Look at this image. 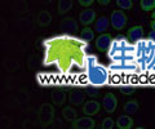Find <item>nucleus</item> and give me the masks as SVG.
Wrapping results in <instances>:
<instances>
[{"label":"nucleus","mask_w":155,"mask_h":129,"mask_svg":"<svg viewBox=\"0 0 155 129\" xmlns=\"http://www.w3.org/2000/svg\"><path fill=\"white\" fill-rule=\"evenodd\" d=\"M43 65L56 67L62 76H78V71L85 73L88 62V43L80 36L58 34L43 41Z\"/></svg>","instance_id":"1"},{"label":"nucleus","mask_w":155,"mask_h":129,"mask_svg":"<svg viewBox=\"0 0 155 129\" xmlns=\"http://www.w3.org/2000/svg\"><path fill=\"white\" fill-rule=\"evenodd\" d=\"M110 65L107 69L111 78L127 79L129 76H136V45L128 40V37L116 36L107 50Z\"/></svg>","instance_id":"2"},{"label":"nucleus","mask_w":155,"mask_h":129,"mask_svg":"<svg viewBox=\"0 0 155 129\" xmlns=\"http://www.w3.org/2000/svg\"><path fill=\"white\" fill-rule=\"evenodd\" d=\"M136 76L155 78V41L147 39L136 43Z\"/></svg>","instance_id":"3"},{"label":"nucleus","mask_w":155,"mask_h":129,"mask_svg":"<svg viewBox=\"0 0 155 129\" xmlns=\"http://www.w3.org/2000/svg\"><path fill=\"white\" fill-rule=\"evenodd\" d=\"M85 78L88 85L97 88L102 87H111V75L107 69V66H104L101 62L97 60L96 56L88 57L87 62V70H85Z\"/></svg>","instance_id":"4"},{"label":"nucleus","mask_w":155,"mask_h":129,"mask_svg":"<svg viewBox=\"0 0 155 129\" xmlns=\"http://www.w3.org/2000/svg\"><path fill=\"white\" fill-rule=\"evenodd\" d=\"M54 114H56L54 106H52L51 103H43L41 106L39 107L38 118H39V123L41 124L43 128H47L53 121Z\"/></svg>","instance_id":"5"},{"label":"nucleus","mask_w":155,"mask_h":129,"mask_svg":"<svg viewBox=\"0 0 155 129\" xmlns=\"http://www.w3.org/2000/svg\"><path fill=\"white\" fill-rule=\"evenodd\" d=\"M127 21H128V17H127V14L124 13V11H122V9L111 12L110 22H111V26H113L114 30H116V31L123 30L124 26L127 25Z\"/></svg>","instance_id":"6"},{"label":"nucleus","mask_w":155,"mask_h":129,"mask_svg":"<svg viewBox=\"0 0 155 129\" xmlns=\"http://www.w3.org/2000/svg\"><path fill=\"white\" fill-rule=\"evenodd\" d=\"M60 28L62 30L64 34H70L75 35L79 31V25L76 23V21L71 17H65L62 18V21L60 22Z\"/></svg>","instance_id":"7"},{"label":"nucleus","mask_w":155,"mask_h":129,"mask_svg":"<svg viewBox=\"0 0 155 129\" xmlns=\"http://www.w3.org/2000/svg\"><path fill=\"white\" fill-rule=\"evenodd\" d=\"M96 127L94 120L91 116H83V118H78L71 123L72 129H93Z\"/></svg>","instance_id":"8"},{"label":"nucleus","mask_w":155,"mask_h":129,"mask_svg":"<svg viewBox=\"0 0 155 129\" xmlns=\"http://www.w3.org/2000/svg\"><path fill=\"white\" fill-rule=\"evenodd\" d=\"M85 97H87L85 92L84 90H80V89H72L69 93V95H67L69 102L72 106H81V105H84Z\"/></svg>","instance_id":"9"},{"label":"nucleus","mask_w":155,"mask_h":129,"mask_svg":"<svg viewBox=\"0 0 155 129\" xmlns=\"http://www.w3.org/2000/svg\"><path fill=\"white\" fill-rule=\"evenodd\" d=\"M102 105H104V110L107 114H113L115 112L116 110V106H118V99H116L115 94L114 93H106L104 95V101H102Z\"/></svg>","instance_id":"10"},{"label":"nucleus","mask_w":155,"mask_h":129,"mask_svg":"<svg viewBox=\"0 0 155 129\" xmlns=\"http://www.w3.org/2000/svg\"><path fill=\"white\" fill-rule=\"evenodd\" d=\"M127 37L128 40L130 43H133V44H136V43H138L140 40L145 39V32H143V27L142 26H133L130 27L128 32H127Z\"/></svg>","instance_id":"11"},{"label":"nucleus","mask_w":155,"mask_h":129,"mask_svg":"<svg viewBox=\"0 0 155 129\" xmlns=\"http://www.w3.org/2000/svg\"><path fill=\"white\" fill-rule=\"evenodd\" d=\"M111 43H113V37H111L109 34H101L96 39V48L100 52H107Z\"/></svg>","instance_id":"12"},{"label":"nucleus","mask_w":155,"mask_h":129,"mask_svg":"<svg viewBox=\"0 0 155 129\" xmlns=\"http://www.w3.org/2000/svg\"><path fill=\"white\" fill-rule=\"evenodd\" d=\"M100 108V102H97L96 99H89V101H85V103L83 105V114L88 116H93L96 114H98Z\"/></svg>","instance_id":"13"},{"label":"nucleus","mask_w":155,"mask_h":129,"mask_svg":"<svg viewBox=\"0 0 155 129\" xmlns=\"http://www.w3.org/2000/svg\"><path fill=\"white\" fill-rule=\"evenodd\" d=\"M94 20H96V12L93 9H89V8L84 9V11L79 14L80 23H83V25L87 27H88V25H91V23H93Z\"/></svg>","instance_id":"14"},{"label":"nucleus","mask_w":155,"mask_h":129,"mask_svg":"<svg viewBox=\"0 0 155 129\" xmlns=\"http://www.w3.org/2000/svg\"><path fill=\"white\" fill-rule=\"evenodd\" d=\"M66 93L65 90H62L60 88L54 89L52 92V102L54 106H64V103L66 102Z\"/></svg>","instance_id":"15"},{"label":"nucleus","mask_w":155,"mask_h":129,"mask_svg":"<svg viewBox=\"0 0 155 129\" xmlns=\"http://www.w3.org/2000/svg\"><path fill=\"white\" fill-rule=\"evenodd\" d=\"M111 25V22L107 17H100V18H97V21L94 23V31L96 32H98V34H104V32L107 31V28L109 26Z\"/></svg>","instance_id":"16"},{"label":"nucleus","mask_w":155,"mask_h":129,"mask_svg":"<svg viewBox=\"0 0 155 129\" xmlns=\"http://www.w3.org/2000/svg\"><path fill=\"white\" fill-rule=\"evenodd\" d=\"M115 124L119 129H130V128H133V119L128 114H125V115L119 116Z\"/></svg>","instance_id":"17"},{"label":"nucleus","mask_w":155,"mask_h":129,"mask_svg":"<svg viewBox=\"0 0 155 129\" xmlns=\"http://www.w3.org/2000/svg\"><path fill=\"white\" fill-rule=\"evenodd\" d=\"M138 108H140V105L136 99H129V101L125 102L124 106H123L124 112L128 114V115H133V114H136L138 111Z\"/></svg>","instance_id":"18"},{"label":"nucleus","mask_w":155,"mask_h":129,"mask_svg":"<svg viewBox=\"0 0 155 129\" xmlns=\"http://www.w3.org/2000/svg\"><path fill=\"white\" fill-rule=\"evenodd\" d=\"M62 116H64V119L66 121H74L75 119H78V114H76V110L72 107V105L71 106H66L62 108Z\"/></svg>","instance_id":"19"},{"label":"nucleus","mask_w":155,"mask_h":129,"mask_svg":"<svg viewBox=\"0 0 155 129\" xmlns=\"http://www.w3.org/2000/svg\"><path fill=\"white\" fill-rule=\"evenodd\" d=\"M51 22H52V16H51L49 12L44 11V12H40L38 14V23H39V26L47 27V26L51 25Z\"/></svg>","instance_id":"20"},{"label":"nucleus","mask_w":155,"mask_h":129,"mask_svg":"<svg viewBox=\"0 0 155 129\" xmlns=\"http://www.w3.org/2000/svg\"><path fill=\"white\" fill-rule=\"evenodd\" d=\"M72 8V2L71 0H60L58 2V14H66L67 12Z\"/></svg>","instance_id":"21"},{"label":"nucleus","mask_w":155,"mask_h":129,"mask_svg":"<svg viewBox=\"0 0 155 129\" xmlns=\"http://www.w3.org/2000/svg\"><path fill=\"white\" fill-rule=\"evenodd\" d=\"M79 36H80L84 41L91 43L92 40L94 39V31L92 30L91 27H84L83 30H81V32H80V35H79Z\"/></svg>","instance_id":"22"},{"label":"nucleus","mask_w":155,"mask_h":129,"mask_svg":"<svg viewBox=\"0 0 155 129\" xmlns=\"http://www.w3.org/2000/svg\"><path fill=\"white\" fill-rule=\"evenodd\" d=\"M140 5H141L142 11L151 12L155 9V0H141V2H140Z\"/></svg>","instance_id":"23"},{"label":"nucleus","mask_w":155,"mask_h":129,"mask_svg":"<svg viewBox=\"0 0 155 129\" xmlns=\"http://www.w3.org/2000/svg\"><path fill=\"white\" fill-rule=\"evenodd\" d=\"M116 5H118L122 11H128L133 7V2L132 0H116Z\"/></svg>","instance_id":"24"},{"label":"nucleus","mask_w":155,"mask_h":129,"mask_svg":"<svg viewBox=\"0 0 155 129\" xmlns=\"http://www.w3.org/2000/svg\"><path fill=\"white\" fill-rule=\"evenodd\" d=\"M84 92H85V94L88 95V97L94 98V97H97V95L100 94V88L92 87V85H87V87L84 88Z\"/></svg>","instance_id":"25"},{"label":"nucleus","mask_w":155,"mask_h":129,"mask_svg":"<svg viewBox=\"0 0 155 129\" xmlns=\"http://www.w3.org/2000/svg\"><path fill=\"white\" fill-rule=\"evenodd\" d=\"M119 90L124 95H130V94H133L136 92V87H133V85H129V84H124L123 87H119Z\"/></svg>","instance_id":"26"},{"label":"nucleus","mask_w":155,"mask_h":129,"mask_svg":"<svg viewBox=\"0 0 155 129\" xmlns=\"http://www.w3.org/2000/svg\"><path fill=\"white\" fill-rule=\"evenodd\" d=\"M101 127L102 129H113L114 128V120L110 116H107L106 119H104L102 123H101Z\"/></svg>","instance_id":"27"},{"label":"nucleus","mask_w":155,"mask_h":129,"mask_svg":"<svg viewBox=\"0 0 155 129\" xmlns=\"http://www.w3.org/2000/svg\"><path fill=\"white\" fill-rule=\"evenodd\" d=\"M79 4L81 7H85L88 9V7H91L92 4H93V0H79Z\"/></svg>","instance_id":"28"},{"label":"nucleus","mask_w":155,"mask_h":129,"mask_svg":"<svg viewBox=\"0 0 155 129\" xmlns=\"http://www.w3.org/2000/svg\"><path fill=\"white\" fill-rule=\"evenodd\" d=\"M147 39H150V40H153V41H155V31H150L149 32V35H147Z\"/></svg>","instance_id":"29"},{"label":"nucleus","mask_w":155,"mask_h":129,"mask_svg":"<svg viewBox=\"0 0 155 129\" xmlns=\"http://www.w3.org/2000/svg\"><path fill=\"white\" fill-rule=\"evenodd\" d=\"M98 3L101 4V5H109L110 0H98Z\"/></svg>","instance_id":"30"},{"label":"nucleus","mask_w":155,"mask_h":129,"mask_svg":"<svg viewBox=\"0 0 155 129\" xmlns=\"http://www.w3.org/2000/svg\"><path fill=\"white\" fill-rule=\"evenodd\" d=\"M150 26H151V30H153V31H155V20H153V21H151V23H150Z\"/></svg>","instance_id":"31"},{"label":"nucleus","mask_w":155,"mask_h":129,"mask_svg":"<svg viewBox=\"0 0 155 129\" xmlns=\"http://www.w3.org/2000/svg\"><path fill=\"white\" fill-rule=\"evenodd\" d=\"M151 17H153V20H155V11L151 13Z\"/></svg>","instance_id":"32"}]
</instances>
